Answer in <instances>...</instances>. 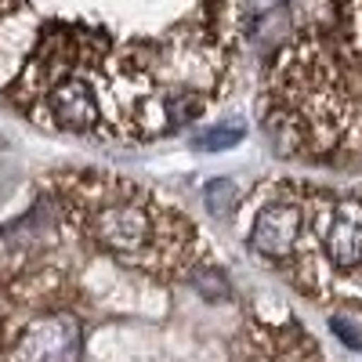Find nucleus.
Segmentation results:
<instances>
[{"mask_svg": "<svg viewBox=\"0 0 362 362\" xmlns=\"http://www.w3.org/2000/svg\"><path fill=\"white\" fill-rule=\"evenodd\" d=\"M58 206L102 254L160 279L196 276L206 243L192 218L116 174L80 170L58 177Z\"/></svg>", "mask_w": 362, "mask_h": 362, "instance_id": "f257e3e1", "label": "nucleus"}, {"mask_svg": "<svg viewBox=\"0 0 362 362\" xmlns=\"http://www.w3.org/2000/svg\"><path fill=\"white\" fill-rule=\"evenodd\" d=\"M348 119L344 83L319 40H297L290 44L268 87V127L286 148L297 153H315L337 141Z\"/></svg>", "mask_w": 362, "mask_h": 362, "instance_id": "f03ea898", "label": "nucleus"}, {"mask_svg": "<svg viewBox=\"0 0 362 362\" xmlns=\"http://www.w3.org/2000/svg\"><path fill=\"white\" fill-rule=\"evenodd\" d=\"M286 264L312 290L362 286V196L329 199L308 192L305 232Z\"/></svg>", "mask_w": 362, "mask_h": 362, "instance_id": "7ed1b4c3", "label": "nucleus"}, {"mask_svg": "<svg viewBox=\"0 0 362 362\" xmlns=\"http://www.w3.org/2000/svg\"><path fill=\"white\" fill-rule=\"evenodd\" d=\"M308 214V192L297 185H276L257 206L250 225V247L268 261H290Z\"/></svg>", "mask_w": 362, "mask_h": 362, "instance_id": "20e7f679", "label": "nucleus"}, {"mask_svg": "<svg viewBox=\"0 0 362 362\" xmlns=\"http://www.w3.org/2000/svg\"><path fill=\"white\" fill-rule=\"evenodd\" d=\"M83 348V326L76 315H47L29 322L11 344L8 362H76Z\"/></svg>", "mask_w": 362, "mask_h": 362, "instance_id": "39448f33", "label": "nucleus"}, {"mask_svg": "<svg viewBox=\"0 0 362 362\" xmlns=\"http://www.w3.org/2000/svg\"><path fill=\"white\" fill-rule=\"evenodd\" d=\"M261 348H264L261 362H315V351H312L315 344L305 334H297V329H272Z\"/></svg>", "mask_w": 362, "mask_h": 362, "instance_id": "423d86ee", "label": "nucleus"}, {"mask_svg": "<svg viewBox=\"0 0 362 362\" xmlns=\"http://www.w3.org/2000/svg\"><path fill=\"white\" fill-rule=\"evenodd\" d=\"M247 134V124L243 119H225V124H214L196 134V148H203V153H221V148H232L239 145Z\"/></svg>", "mask_w": 362, "mask_h": 362, "instance_id": "0eeeda50", "label": "nucleus"}, {"mask_svg": "<svg viewBox=\"0 0 362 362\" xmlns=\"http://www.w3.org/2000/svg\"><path fill=\"white\" fill-rule=\"evenodd\" d=\"M235 185H232V181H210V185H206V206L210 210H214V214H225V210L235 203Z\"/></svg>", "mask_w": 362, "mask_h": 362, "instance_id": "6e6552de", "label": "nucleus"}]
</instances>
